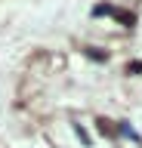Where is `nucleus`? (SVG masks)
Masks as SVG:
<instances>
[{
    "mask_svg": "<svg viewBox=\"0 0 142 148\" xmlns=\"http://www.w3.org/2000/svg\"><path fill=\"white\" fill-rule=\"evenodd\" d=\"M86 56H90V59H96V62H102V59H105V53H99L96 46H90V49H86Z\"/></svg>",
    "mask_w": 142,
    "mask_h": 148,
    "instance_id": "f257e3e1",
    "label": "nucleus"
},
{
    "mask_svg": "<svg viewBox=\"0 0 142 148\" xmlns=\"http://www.w3.org/2000/svg\"><path fill=\"white\" fill-rule=\"evenodd\" d=\"M99 130H102V133H108V136H114V127L108 123V120H99Z\"/></svg>",
    "mask_w": 142,
    "mask_h": 148,
    "instance_id": "f03ea898",
    "label": "nucleus"
},
{
    "mask_svg": "<svg viewBox=\"0 0 142 148\" xmlns=\"http://www.w3.org/2000/svg\"><path fill=\"white\" fill-rule=\"evenodd\" d=\"M142 71V62H130L127 65V74H139Z\"/></svg>",
    "mask_w": 142,
    "mask_h": 148,
    "instance_id": "7ed1b4c3",
    "label": "nucleus"
}]
</instances>
